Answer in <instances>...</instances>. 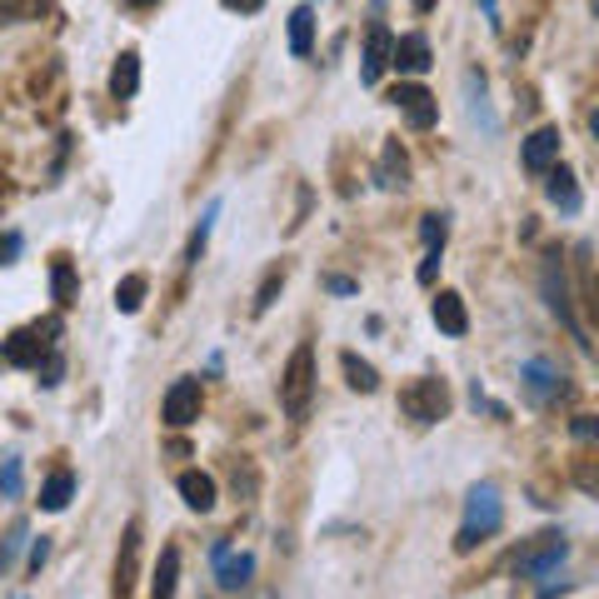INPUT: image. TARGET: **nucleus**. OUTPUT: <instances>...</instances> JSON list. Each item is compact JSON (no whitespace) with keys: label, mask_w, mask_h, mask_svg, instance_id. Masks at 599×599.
Instances as JSON below:
<instances>
[{"label":"nucleus","mask_w":599,"mask_h":599,"mask_svg":"<svg viewBox=\"0 0 599 599\" xmlns=\"http://www.w3.org/2000/svg\"><path fill=\"white\" fill-rule=\"evenodd\" d=\"M500 519H505L500 490H494V484H475V490H470V505H465V525H459V535H455V550L470 554L475 544L484 540V535H494V529H500Z\"/></svg>","instance_id":"1"},{"label":"nucleus","mask_w":599,"mask_h":599,"mask_svg":"<svg viewBox=\"0 0 599 599\" xmlns=\"http://www.w3.org/2000/svg\"><path fill=\"white\" fill-rule=\"evenodd\" d=\"M310 399H315V350H310V345H295L290 364H285V375H280V405L290 420H306Z\"/></svg>","instance_id":"2"},{"label":"nucleus","mask_w":599,"mask_h":599,"mask_svg":"<svg viewBox=\"0 0 599 599\" xmlns=\"http://www.w3.org/2000/svg\"><path fill=\"white\" fill-rule=\"evenodd\" d=\"M399 415L415 424H440L450 415V385L435 375L410 380V385L399 390Z\"/></svg>","instance_id":"3"},{"label":"nucleus","mask_w":599,"mask_h":599,"mask_svg":"<svg viewBox=\"0 0 599 599\" xmlns=\"http://www.w3.org/2000/svg\"><path fill=\"white\" fill-rule=\"evenodd\" d=\"M50 335H60V320H46V325H31V330H15L11 340L0 345V360L5 364H21V370H40V360H50Z\"/></svg>","instance_id":"4"},{"label":"nucleus","mask_w":599,"mask_h":599,"mask_svg":"<svg viewBox=\"0 0 599 599\" xmlns=\"http://www.w3.org/2000/svg\"><path fill=\"white\" fill-rule=\"evenodd\" d=\"M390 106H399V116L410 120L415 130H430L440 120V100L424 91V85H395V91H390Z\"/></svg>","instance_id":"5"},{"label":"nucleus","mask_w":599,"mask_h":599,"mask_svg":"<svg viewBox=\"0 0 599 599\" xmlns=\"http://www.w3.org/2000/svg\"><path fill=\"white\" fill-rule=\"evenodd\" d=\"M200 405H205V395H200V380H176V385L165 390V424H176V430H185V424L200 420Z\"/></svg>","instance_id":"6"},{"label":"nucleus","mask_w":599,"mask_h":599,"mask_svg":"<svg viewBox=\"0 0 599 599\" xmlns=\"http://www.w3.org/2000/svg\"><path fill=\"white\" fill-rule=\"evenodd\" d=\"M540 285H544V300H550V310L570 325V335H575L579 345H589L585 340V330H579V320H575V306H570V290H564V271H560V255H550V265H544V275H540Z\"/></svg>","instance_id":"7"},{"label":"nucleus","mask_w":599,"mask_h":599,"mask_svg":"<svg viewBox=\"0 0 599 599\" xmlns=\"http://www.w3.org/2000/svg\"><path fill=\"white\" fill-rule=\"evenodd\" d=\"M395 60V36H390V25H370V36H364V65H360V81L375 85L385 75V65Z\"/></svg>","instance_id":"8"},{"label":"nucleus","mask_w":599,"mask_h":599,"mask_svg":"<svg viewBox=\"0 0 599 599\" xmlns=\"http://www.w3.org/2000/svg\"><path fill=\"white\" fill-rule=\"evenodd\" d=\"M564 554H570V544H564L560 535H540V544L519 554V560H515V570H519V575H535V579H540V575H550L554 564L564 560Z\"/></svg>","instance_id":"9"},{"label":"nucleus","mask_w":599,"mask_h":599,"mask_svg":"<svg viewBox=\"0 0 599 599\" xmlns=\"http://www.w3.org/2000/svg\"><path fill=\"white\" fill-rule=\"evenodd\" d=\"M135 564H141V525H125L120 560H116V599H130V589H135Z\"/></svg>","instance_id":"10"},{"label":"nucleus","mask_w":599,"mask_h":599,"mask_svg":"<svg viewBox=\"0 0 599 599\" xmlns=\"http://www.w3.org/2000/svg\"><path fill=\"white\" fill-rule=\"evenodd\" d=\"M519 160H525V170H550V165L560 160V130L554 125L535 130L525 141V151H519Z\"/></svg>","instance_id":"11"},{"label":"nucleus","mask_w":599,"mask_h":599,"mask_svg":"<svg viewBox=\"0 0 599 599\" xmlns=\"http://www.w3.org/2000/svg\"><path fill=\"white\" fill-rule=\"evenodd\" d=\"M250 575H255V554H230L225 544L215 550V579H220V589H245Z\"/></svg>","instance_id":"12"},{"label":"nucleus","mask_w":599,"mask_h":599,"mask_svg":"<svg viewBox=\"0 0 599 599\" xmlns=\"http://www.w3.org/2000/svg\"><path fill=\"white\" fill-rule=\"evenodd\" d=\"M390 65H399L405 75H424L430 71V40L420 36V31H410V36L395 40V60Z\"/></svg>","instance_id":"13"},{"label":"nucleus","mask_w":599,"mask_h":599,"mask_svg":"<svg viewBox=\"0 0 599 599\" xmlns=\"http://www.w3.org/2000/svg\"><path fill=\"white\" fill-rule=\"evenodd\" d=\"M176 490H180V500H185L190 510H200V515H205V510H215V480L205 470H185L176 480Z\"/></svg>","instance_id":"14"},{"label":"nucleus","mask_w":599,"mask_h":599,"mask_svg":"<svg viewBox=\"0 0 599 599\" xmlns=\"http://www.w3.org/2000/svg\"><path fill=\"white\" fill-rule=\"evenodd\" d=\"M135 91H141V56H135V50H120L116 71H110V95H116V100H130Z\"/></svg>","instance_id":"15"},{"label":"nucleus","mask_w":599,"mask_h":599,"mask_svg":"<svg viewBox=\"0 0 599 599\" xmlns=\"http://www.w3.org/2000/svg\"><path fill=\"white\" fill-rule=\"evenodd\" d=\"M435 325L445 330V335H465V330H470L465 300H459L455 290H440V295H435Z\"/></svg>","instance_id":"16"},{"label":"nucleus","mask_w":599,"mask_h":599,"mask_svg":"<svg viewBox=\"0 0 599 599\" xmlns=\"http://www.w3.org/2000/svg\"><path fill=\"white\" fill-rule=\"evenodd\" d=\"M71 494H75V475H71V470H56L46 484H40V510L60 515V510L71 505Z\"/></svg>","instance_id":"17"},{"label":"nucleus","mask_w":599,"mask_h":599,"mask_svg":"<svg viewBox=\"0 0 599 599\" xmlns=\"http://www.w3.org/2000/svg\"><path fill=\"white\" fill-rule=\"evenodd\" d=\"M50 295H56V306L65 310V306H75V295H81V280H75V265L65 255L50 265Z\"/></svg>","instance_id":"18"},{"label":"nucleus","mask_w":599,"mask_h":599,"mask_svg":"<svg viewBox=\"0 0 599 599\" xmlns=\"http://www.w3.org/2000/svg\"><path fill=\"white\" fill-rule=\"evenodd\" d=\"M340 370H345V380H350V390H360V395H375V390H380L375 364L360 360L355 350H345V355H340Z\"/></svg>","instance_id":"19"},{"label":"nucleus","mask_w":599,"mask_h":599,"mask_svg":"<svg viewBox=\"0 0 599 599\" xmlns=\"http://www.w3.org/2000/svg\"><path fill=\"white\" fill-rule=\"evenodd\" d=\"M525 390L544 405V399H554L564 385H560V375H554V370H550L544 360H529V364H525Z\"/></svg>","instance_id":"20"},{"label":"nucleus","mask_w":599,"mask_h":599,"mask_svg":"<svg viewBox=\"0 0 599 599\" xmlns=\"http://www.w3.org/2000/svg\"><path fill=\"white\" fill-rule=\"evenodd\" d=\"M290 50L295 56H310V50H315V11H310V5H295L290 11Z\"/></svg>","instance_id":"21"},{"label":"nucleus","mask_w":599,"mask_h":599,"mask_svg":"<svg viewBox=\"0 0 599 599\" xmlns=\"http://www.w3.org/2000/svg\"><path fill=\"white\" fill-rule=\"evenodd\" d=\"M410 180V160H405V151H399V141H385V151H380V185H405Z\"/></svg>","instance_id":"22"},{"label":"nucleus","mask_w":599,"mask_h":599,"mask_svg":"<svg viewBox=\"0 0 599 599\" xmlns=\"http://www.w3.org/2000/svg\"><path fill=\"white\" fill-rule=\"evenodd\" d=\"M544 195L554 200V205H560V211H579V190H575V176H570V170H550V185H544Z\"/></svg>","instance_id":"23"},{"label":"nucleus","mask_w":599,"mask_h":599,"mask_svg":"<svg viewBox=\"0 0 599 599\" xmlns=\"http://www.w3.org/2000/svg\"><path fill=\"white\" fill-rule=\"evenodd\" d=\"M145 290H151L145 275H125V280L116 285V310H120V315H135V310L145 306Z\"/></svg>","instance_id":"24"},{"label":"nucleus","mask_w":599,"mask_h":599,"mask_svg":"<svg viewBox=\"0 0 599 599\" xmlns=\"http://www.w3.org/2000/svg\"><path fill=\"white\" fill-rule=\"evenodd\" d=\"M50 5L46 0H0V25H21V21H40Z\"/></svg>","instance_id":"25"},{"label":"nucleus","mask_w":599,"mask_h":599,"mask_svg":"<svg viewBox=\"0 0 599 599\" xmlns=\"http://www.w3.org/2000/svg\"><path fill=\"white\" fill-rule=\"evenodd\" d=\"M176 575H180V550H165L160 564H155V599L176 595Z\"/></svg>","instance_id":"26"},{"label":"nucleus","mask_w":599,"mask_h":599,"mask_svg":"<svg viewBox=\"0 0 599 599\" xmlns=\"http://www.w3.org/2000/svg\"><path fill=\"white\" fill-rule=\"evenodd\" d=\"M280 285H285V265L265 271V280H260V290H255V315H265V310L275 306V295H280Z\"/></svg>","instance_id":"27"},{"label":"nucleus","mask_w":599,"mask_h":599,"mask_svg":"<svg viewBox=\"0 0 599 599\" xmlns=\"http://www.w3.org/2000/svg\"><path fill=\"white\" fill-rule=\"evenodd\" d=\"M445 236H450V215H424V220H420V240H424V245H430V250H445Z\"/></svg>","instance_id":"28"},{"label":"nucleus","mask_w":599,"mask_h":599,"mask_svg":"<svg viewBox=\"0 0 599 599\" xmlns=\"http://www.w3.org/2000/svg\"><path fill=\"white\" fill-rule=\"evenodd\" d=\"M0 494H5V500H21V455L0 459Z\"/></svg>","instance_id":"29"},{"label":"nucleus","mask_w":599,"mask_h":599,"mask_svg":"<svg viewBox=\"0 0 599 599\" xmlns=\"http://www.w3.org/2000/svg\"><path fill=\"white\" fill-rule=\"evenodd\" d=\"M21 544H25V525L15 519V525L5 529V540H0V570H11V564H15V550H21Z\"/></svg>","instance_id":"30"},{"label":"nucleus","mask_w":599,"mask_h":599,"mask_svg":"<svg viewBox=\"0 0 599 599\" xmlns=\"http://www.w3.org/2000/svg\"><path fill=\"white\" fill-rule=\"evenodd\" d=\"M211 220H215V205L205 211V220H200V230L190 236V250H185V260H200V250H205V240H211Z\"/></svg>","instance_id":"31"},{"label":"nucleus","mask_w":599,"mask_h":599,"mask_svg":"<svg viewBox=\"0 0 599 599\" xmlns=\"http://www.w3.org/2000/svg\"><path fill=\"white\" fill-rule=\"evenodd\" d=\"M575 484L579 490H589V494H599V470L595 465H575Z\"/></svg>","instance_id":"32"},{"label":"nucleus","mask_w":599,"mask_h":599,"mask_svg":"<svg viewBox=\"0 0 599 599\" xmlns=\"http://www.w3.org/2000/svg\"><path fill=\"white\" fill-rule=\"evenodd\" d=\"M60 375H65V360H60V355H50L46 370H40V385H60Z\"/></svg>","instance_id":"33"},{"label":"nucleus","mask_w":599,"mask_h":599,"mask_svg":"<svg viewBox=\"0 0 599 599\" xmlns=\"http://www.w3.org/2000/svg\"><path fill=\"white\" fill-rule=\"evenodd\" d=\"M575 440H599V420H595V415H579V420H575Z\"/></svg>","instance_id":"34"},{"label":"nucleus","mask_w":599,"mask_h":599,"mask_svg":"<svg viewBox=\"0 0 599 599\" xmlns=\"http://www.w3.org/2000/svg\"><path fill=\"white\" fill-rule=\"evenodd\" d=\"M585 306H589V315H595V325H599V275H589L585 280Z\"/></svg>","instance_id":"35"},{"label":"nucleus","mask_w":599,"mask_h":599,"mask_svg":"<svg viewBox=\"0 0 599 599\" xmlns=\"http://www.w3.org/2000/svg\"><path fill=\"white\" fill-rule=\"evenodd\" d=\"M46 560H50V540H46V535H40V540L31 544V570H36V575H40V564H46Z\"/></svg>","instance_id":"36"},{"label":"nucleus","mask_w":599,"mask_h":599,"mask_svg":"<svg viewBox=\"0 0 599 599\" xmlns=\"http://www.w3.org/2000/svg\"><path fill=\"white\" fill-rule=\"evenodd\" d=\"M440 275V250H430V255H424V265H420V285H430Z\"/></svg>","instance_id":"37"},{"label":"nucleus","mask_w":599,"mask_h":599,"mask_svg":"<svg viewBox=\"0 0 599 599\" xmlns=\"http://www.w3.org/2000/svg\"><path fill=\"white\" fill-rule=\"evenodd\" d=\"M220 5H225V11H240V15H255L265 0H220Z\"/></svg>","instance_id":"38"},{"label":"nucleus","mask_w":599,"mask_h":599,"mask_svg":"<svg viewBox=\"0 0 599 599\" xmlns=\"http://www.w3.org/2000/svg\"><path fill=\"white\" fill-rule=\"evenodd\" d=\"M15 250H21V236H5V240H0V265H11Z\"/></svg>","instance_id":"39"},{"label":"nucleus","mask_w":599,"mask_h":599,"mask_svg":"<svg viewBox=\"0 0 599 599\" xmlns=\"http://www.w3.org/2000/svg\"><path fill=\"white\" fill-rule=\"evenodd\" d=\"M325 285H330V290H335V295H350V290H355V285H350V280H345V275H330V280H325Z\"/></svg>","instance_id":"40"},{"label":"nucleus","mask_w":599,"mask_h":599,"mask_svg":"<svg viewBox=\"0 0 599 599\" xmlns=\"http://www.w3.org/2000/svg\"><path fill=\"white\" fill-rule=\"evenodd\" d=\"M120 5H130V11H151V5H160V0H120Z\"/></svg>","instance_id":"41"},{"label":"nucleus","mask_w":599,"mask_h":599,"mask_svg":"<svg viewBox=\"0 0 599 599\" xmlns=\"http://www.w3.org/2000/svg\"><path fill=\"white\" fill-rule=\"evenodd\" d=\"M415 11H420V15H430V11H435V0H415Z\"/></svg>","instance_id":"42"},{"label":"nucleus","mask_w":599,"mask_h":599,"mask_svg":"<svg viewBox=\"0 0 599 599\" xmlns=\"http://www.w3.org/2000/svg\"><path fill=\"white\" fill-rule=\"evenodd\" d=\"M480 5H484V15H490V21H494V11H500V5H494V0H480Z\"/></svg>","instance_id":"43"},{"label":"nucleus","mask_w":599,"mask_h":599,"mask_svg":"<svg viewBox=\"0 0 599 599\" xmlns=\"http://www.w3.org/2000/svg\"><path fill=\"white\" fill-rule=\"evenodd\" d=\"M589 130H595V135H599V110H595V116H589Z\"/></svg>","instance_id":"44"},{"label":"nucleus","mask_w":599,"mask_h":599,"mask_svg":"<svg viewBox=\"0 0 599 599\" xmlns=\"http://www.w3.org/2000/svg\"><path fill=\"white\" fill-rule=\"evenodd\" d=\"M595 11H599V0H595Z\"/></svg>","instance_id":"45"},{"label":"nucleus","mask_w":599,"mask_h":599,"mask_svg":"<svg viewBox=\"0 0 599 599\" xmlns=\"http://www.w3.org/2000/svg\"><path fill=\"white\" fill-rule=\"evenodd\" d=\"M265 599H275V595H265Z\"/></svg>","instance_id":"46"}]
</instances>
